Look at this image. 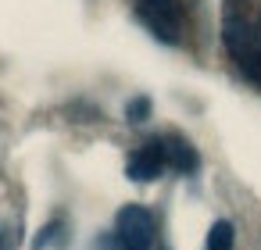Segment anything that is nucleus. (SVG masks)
<instances>
[{"instance_id": "nucleus-6", "label": "nucleus", "mask_w": 261, "mask_h": 250, "mask_svg": "<svg viewBox=\"0 0 261 250\" xmlns=\"http://www.w3.org/2000/svg\"><path fill=\"white\" fill-rule=\"evenodd\" d=\"M232 243H236V229H232V221L218 218V221L211 225V232H207L204 250H232Z\"/></svg>"}, {"instance_id": "nucleus-7", "label": "nucleus", "mask_w": 261, "mask_h": 250, "mask_svg": "<svg viewBox=\"0 0 261 250\" xmlns=\"http://www.w3.org/2000/svg\"><path fill=\"white\" fill-rule=\"evenodd\" d=\"M54 239H61V243H65V221H50V225H47V229H43V232L36 236L33 250H47V246H50Z\"/></svg>"}, {"instance_id": "nucleus-8", "label": "nucleus", "mask_w": 261, "mask_h": 250, "mask_svg": "<svg viewBox=\"0 0 261 250\" xmlns=\"http://www.w3.org/2000/svg\"><path fill=\"white\" fill-rule=\"evenodd\" d=\"M125 115H129V122H143V118L150 115V100H147V97H136V100L125 107Z\"/></svg>"}, {"instance_id": "nucleus-1", "label": "nucleus", "mask_w": 261, "mask_h": 250, "mask_svg": "<svg viewBox=\"0 0 261 250\" xmlns=\"http://www.w3.org/2000/svg\"><path fill=\"white\" fill-rule=\"evenodd\" d=\"M222 40H225V50L229 58L236 61V68L261 86V33L247 22V18H225L222 25Z\"/></svg>"}, {"instance_id": "nucleus-3", "label": "nucleus", "mask_w": 261, "mask_h": 250, "mask_svg": "<svg viewBox=\"0 0 261 250\" xmlns=\"http://www.w3.org/2000/svg\"><path fill=\"white\" fill-rule=\"evenodd\" d=\"M140 18L150 25L154 36H161L165 43H175L179 40V29H182V15H179V4L175 0H140Z\"/></svg>"}, {"instance_id": "nucleus-11", "label": "nucleus", "mask_w": 261, "mask_h": 250, "mask_svg": "<svg viewBox=\"0 0 261 250\" xmlns=\"http://www.w3.org/2000/svg\"><path fill=\"white\" fill-rule=\"evenodd\" d=\"M158 250H168V246H158Z\"/></svg>"}, {"instance_id": "nucleus-10", "label": "nucleus", "mask_w": 261, "mask_h": 250, "mask_svg": "<svg viewBox=\"0 0 261 250\" xmlns=\"http://www.w3.org/2000/svg\"><path fill=\"white\" fill-rule=\"evenodd\" d=\"M0 250H15V232L0 221Z\"/></svg>"}, {"instance_id": "nucleus-2", "label": "nucleus", "mask_w": 261, "mask_h": 250, "mask_svg": "<svg viewBox=\"0 0 261 250\" xmlns=\"http://www.w3.org/2000/svg\"><path fill=\"white\" fill-rule=\"evenodd\" d=\"M115 239L122 250H154V214L140 204H125L115 218Z\"/></svg>"}, {"instance_id": "nucleus-5", "label": "nucleus", "mask_w": 261, "mask_h": 250, "mask_svg": "<svg viewBox=\"0 0 261 250\" xmlns=\"http://www.w3.org/2000/svg\"><path fill=\"white\" fill-rule=\"evenodd\" d=\"M161 150H165V168H172V172H179V175H190V172L200 168V157H197L193 143H190L186 136H179V132L161 136Z\"/></svg>"}, {"instance_id": "nucleus-9", "label": "nucleus", "mask_w": 261, "mask_h": 250, "mask_svg": "<svg viewBox=\"0 0 261 250\" xmlns=\"http://www.w3.org/2000/svg\"><path fill=\"white\" fill-rule=\"evenodd\" d=\"M90 250H122V246H118V239H115V232H108V236H97Z\"/></svg>"}, {"instance_id": "nucleus-4", "label": "nucleus", "mask_w": 261, "mask_h": 250, "mask_svg": "<svg viewBox=\"0 0 261 250\" xmlns=\"http://www.w3.org/2000/svg\"><path fill=\"white\" fill-rule=\"evenodd\" d=\"M129 179L133 182H154L161 172H165V150H161V140H147L125 164Z\"/></svg>"}]
</instances>
